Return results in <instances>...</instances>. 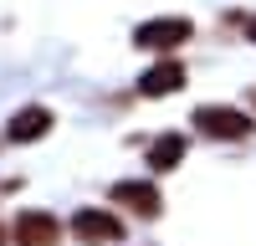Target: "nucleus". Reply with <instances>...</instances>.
I'll return each instance as SVG.
<instances>
[{
	"instance_id": "obj_1",
	"label": "nucleus",
	"mask_w": 256,
	"mask_h": 246,
	"mask_svg": "<svg viewBox=\"0 0 256 246\" xmlns=\"http://www.w3.org/2000/svg\"><path fill=\"white\" fill-rule=\"evenodd\" d=\"M72 236L82 246H118L123 241V220L113 210H102V205H82L72 216Z\"/></svg>"
},
{
	"instance_id": "obj_2",
	"label": "nucleus",
	"mask_w": 256,
	"mask_h": 246,
	"mask_svg": "<svg viewBox=\"0 0 256 246\" xmlns=\"http://www.w3.org/2000/svg\"><path fill=\"white\" fill-rule=\"evenodd\" d=\"M195 36V26H190L184 16H154V20H138L134 26V46L144 52H169V46H180V41Z\"/></svg>"
},
{
	"instance_id": "obj_3",
	"label": "nucleus",
	"mask_w": 256,
	"mask_h": 246,
	"mask_svg": "<svg viewBox=\"0 0 256 246\" xmlns=\"http://www.w3.org/2000/svg\"><path fill=\"white\" fill-rule=\"evenodd\" d=\"M195 128L205 138H246L251 134V118L241 108H220V102H205V108H195Z\"/></svg>"
},
{
	"instance_id": "obj_4",
	"label": "nucleus",
	"mask_w": 256,
	"mask_h": 246,
	"mask_svg": "<svg viewBox=\"0 0 256 246\" xmlns=\"http://www.w3.org/2000/svg\"><path fill=\"white\" fill-rule=\"evenodd\" d=\"M10 241L16 246H62V220L46 210H20L10 226Z\"/></svg>"
},
{
	"instance_id": "obj_5",
	"label": "nucleus",
	"mask_w": 256,
	"mask_h": 246,
	"mask_svg": "<svg viewBox=\"0 0 256 246\" xmlns=\"http://www.w3.org/2000/svg\"><path fill=\"white\" fill-rule=\"evenodd\" d=\"M108 200L113 205H123V210H134L138 220H154L159 216V190H154V184H148V180H118L113 184V190H108Z\"/></svg>"
},
{
	"instance_id": "obj_6",
	"label": "nucleus",
	"mask_w": 256,
	"mask_h": 246,
	"mask_svg": "<svg viewBox=\"0 0 256 246\" xmlns=\"http://www.w3.org/2000/svg\"><path fill=\"white\" fill-rule=\"evenodd\" d=\"M52 108H41V102H26V108H16L10 113V128H6V138L10 144H36V138H46V128H52Z\"/></svg>"
},
{
	"instance_id": "obj_7",
	"label": "nucleus",
	"mask_w": 256,
	"mask_h": 246,
	"mask_svg": "<svg viewBox=\"0 0 256 246\" xmlns=\"http://www.w3.org/2000/svg\"><path fill=\"white\" fill-rule=\"evenodd\" d=\"M184 88V62H159V67H148L138 77V98H169V92H180Z\"/></svg>"
},
{
	"instance_id": "obj_8",
	"label": "nucleus",
	"mask_w": 256,
	"mask_h": 246,
	"mask_svg": "<svg viewBox=\"0 0 256 246\" xmlns=\"http://www.w3.org/2000/svg\"><path fill=\"white\" fill-rule=\"evenodd\" d=\"M184 149H190V144H184V134H174V128H169V134H159L154 144H148V170H154V174H169V170H180Z\"/></svg>"
},
{
	"instance_id": "obj_9",
	"label": "nucleus",
	"mask_w": 256,
	"mask_h": 246,
	"mask_svg": "<svg viewBox=\"0 0 256 246\" xmlns=\"http://www.w3.org/2000/svg\"><path fill=\"white\" fill-rule=\"evenodd\" d=\"M246 36H251V41H256V16H251V20H246Z\"/></svg>"
}]
</instances>
